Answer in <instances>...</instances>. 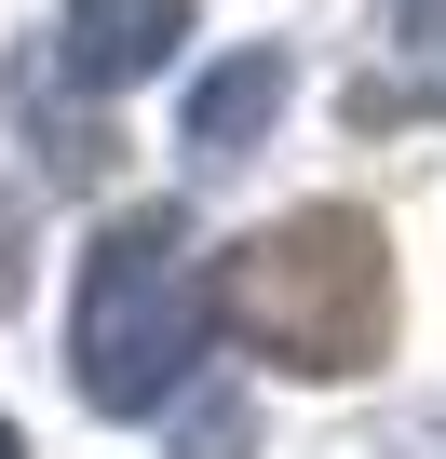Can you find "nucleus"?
<instances>
[{
  "label": "nucleus",
  "mask_w": 446,
  "mask_h": 459,
  "mask_svg": "<svg viewBox=\"0 0 446 459\" xmlns=\"http://www.w3.org/2000/svg\"><path fill=\"white\" fill-rule=\"evenodd\" d=\"M216 338H244L284 378H365L392 351V257H379V230L338 216V203L258 230L244 257H216Z\"/></svg>",
  "instance_id": "1"
},
{
  "label": "nucleus",
  "mask_w": 446,
  "mask_h": 459,
  "mask_svg": "<svg viewBox=\"0 0 446 459\" xmlns=\"http://www.w3.org/2000/svg\"><path fill=\"white\" fill-rule=\"evenodd\" d=\"M216 351V271L189 257V216L176 203H136L95 230L82 257V392L122 405V419H162Z\"/></svg>",
  "instance_id": "2"
},
{
  "label": "nucleus",
  "mask_w": 446,
  "mask_h": 459,
  "mask_svg": "<svg viewBox=\"0 0 446 459\" xmlns=\"http://www.w3.org/2000/svg\"><path fill=\"white\" fill-rule=\"evenodd\" d=\"M176 41H189V0H68V55L55 68L82 95H136Z\"/></svg>",
  "instance_id": "3"
},
{
  "label": "nucleus",
  "mask_w": 446,
  "mask_h": 459,
  "mask_svg": "<svg viewBox=\"0 0 446 459\" xmlns=\"http://www.w3.org/2000/svg\"><path fill=\"white\" fill-rule=\"evenodd\" d=\"M284 95H298V68H284V41H244L231 68H216L203 95H189V162H244L271 122H284Z\"/></svg>",
  "instance_id": "4"
},
{
  "label": "nucleus",
  "mask_w": 446,
  "mask_h": 459,
  "mask_svg": "<svg viewBox=\"0 0 446 459\" xmlns=\"http://www.w3.org/2000/svg\"><path fill=\"white\" fill-rule=\"evenodd\" d=\"M162 432H176V459H244V446H258V419H244L231 392H203V378L162 405Z\"/></svg>",
  "instance_id": "5"
},
{
  "label": "nucleus",
  "mask_w": 446,
  "mask_h": 459,
  "mask_svg": "<svg viewBox=\"0 0 446 459\" xmlns=\"http://www.w3.org/2000/svg\"><path fill=\"white\" fill-rule=\"evenodd\" d=\"M0 459H28V446H14V419H0Z\"/></svg>",
  "instance_id": "6"
}]
</instances>
